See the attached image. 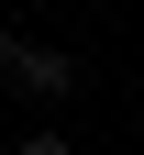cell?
<instances>
[{"label": "cell", "instance_id": "cell-1", "mask_svg": "<svg viewBox=\"0 0 144 155\" xmlns=\"http://www.w3.org/2000/svg\"><path fill=\"white\" fill-rule=\"evenodd\" d=\"M0 89H11V100H67L78 89V55H55L45 33H0Z\"/></svg>", "mask_w": 144, "mask_h": 155}, {"label": "cell", "instance_id": "cell-2", "mask_svg": "<svg viewBox=\"0 0 144 155\" xmlns=\"http://www.w3.org/2000/svg\"><path fill=\"white\" fill-rule=\"evenodd\" d=\"M11 155H78V144H67V133L45 122V133H22V144H11Z\"/></svg>", "mask_w": 144, "mask_h": 155}]
</instances>
